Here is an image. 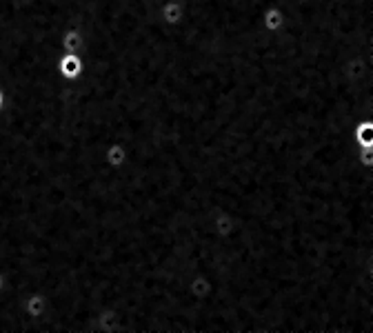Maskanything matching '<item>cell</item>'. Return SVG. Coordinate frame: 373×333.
<instances>
[{"mask_svg":"<svg viewBox=\"0 0 373 333\" xmlns=\"http://www.w3.org/2000/svg\"><path fill=\"white\" fill-rule=\"evenodd\" d=\"M83 71H85V62L78 51H64L58 58V74L64 80H78Z\"/></svg>","mask_w":373,"mask_h":333,"instance_id":"6da1fadb","label":"cell"},{"mask_svg":"<svg viewBox=\"0 0 373 333\" xmlns=\"http://www.w3.org/2000/svg\"><path fill=\"white\" fill-rule=\"evenodd\" d=\"M103 158H105V162H107L109 169H114V171L125 169L127 162H129V149H127V144H125V142H118V140L109 142L107 147H105Z\"/></svg>","mask_w":373,"mask_h":333,"instance_id":"7a4b0ae2","label":"cell"},{"mask_svg":"<svg viewBox=\"0 0 373 333\" xmlns=\"http://www.w3.org/2000/svg\"><path fill=\"white\" fill-rule=\"evenodd\" d=\"M160 18L167 27H178L184 20V3L182 0H164L160 5Z\"/></svg>","mask_w":373,"mask_h":333,"instance_id":"3957f363","label":"cell"},{"mask_svg":"<svg viewBox=\"0 0 373 333\" xmlns=\"http://www.w3.org/2000/svg\"><path fill=\"white\" fill-rule=\"evenodd\" d=\"M5 284H7V280H5V273H3V271H0V293H3V291H5Z\"/></svg>","mask_w":373,"mask_h":333,"instance_id":"8992f818","label":"cell"},{"mask_svg":"<svg viewBox=\"0 0 373 333\" xmlns=\"http://www.w3.org/2000/svg\"><path fill=\"white\" fill-rule=\"evenodd\" d=\"M354 140L360 149H373V120H362L354 129Z\"/></svg>","mask_w":373,"mask_h":333,"instance_id":"277c9868","label":"cell"},{"mask_svg":"<svg viewBox=\"0 0 373 333\" xmlns=\"http://www.w3.org/2000/svg\"><path fill=\"white\" fill-rule=\"evenodd\" d=\"M60 47H62V51H83V47H85V36H83V31L80 29H76V27H71V29H67L62 33V38H60Z\"/></svg>","mask_w":373,"mask_h":333,"instance_id":"5b68a950","label":"cell"},{"mask_svg":"<svg viewBox=\"0 0 373 333\" xmlns=\"http://www.w3.org/2000/svg\"><path fill=\"white\" fill-rule=\"evenodd\" d=\"M5 107V94H3V89H0V111H3Z\"/></svg>","mask_w":373,"mask_h":333,"instance_id":"52a82bcc","label":"cell"}]
</instances>
